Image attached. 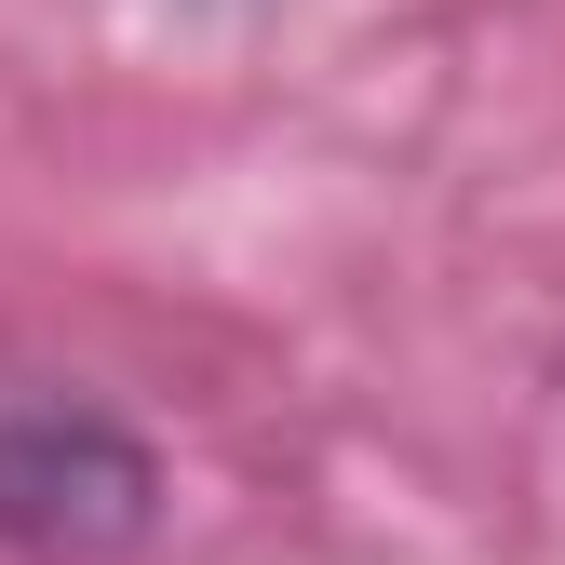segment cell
<instances>
[{"label":"cell","mask_w":565,"mask_h":565,"mask_svg":"<svg viewBox=\"0 0 565 565\" xmlns=\"http://www.w3.org/2000/svg\"><path fill=\"white\" fill-rule=\"evenodd\" d=\"M175 525V471L121 404L67 377H0V552L14 565H135Z\"/></svg>","instance_id":"1"}]
</instances>
